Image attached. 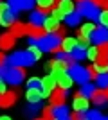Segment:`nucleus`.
<instances>
[{
    "instance_id": "obj_26",
    "label": "nucleus",
    "mask_w": 108,
    "mask_h": 120,
    "mask_svg": "<svg viewBox=\"0 0 108 120\" xmlns=\"http://www.w3.org/2000/svg\"><path fill=\"white\" fill-rule=\"evenodd\" d=\"M94 30H96V25L94 23H85L79 27V36H85V38H90L94 34Z\"/></svg>"
},
{
    "instance_id": "obj_48",
    "label": "nucleus",
    "mask_w": 108,
    "mask_h": 120,
    "mask_svg": "<svg viewBox=\"0 0 108 120\" xmlns=\"http://www.w3.org/2000/svg\"><path fill=\"white\" fill-rule=\"evenodd\" d=\"M104 95H106V99H108V88H106V90H104Z\"/></svg>"
},
{
    "instance_id": "obj_46",
    "label": "nucleus",
    "mask_w": 108,
    "mask_h": 120,
    "mask_svg": "<svg viewBox=\"0 0 108 120\" xmlns=\"http://www.w3.org/2000/svg\"><path fill=\"white\" fill-rule=\"evenodd\" d=\"M5 91H7V90H5V81L0 79V95H2V93H5Z\"/></svg>"
},
{
    "instance_id": "obj_10",
    "label": "nucleus",
    "mask_w": 108,
    "mask_h": 120,
    "mask_svg": "<svg viewBox=\"0 0 108 120\" xmlns=\"http://www.w3.org/2000/svg\"><path fill=\"white\" fill-rule=\"evenodd\" d=\"M88 106H90V99L83 97L81 93L77 91L76 95H74V99H72V108H74V111H76V113H79V111H88Z\"/></svg>"
},
{
    "instance_id": "obj_54",
    "label": "nucleus",
    "mask_w": 108,
    "mask_h": 120,
    "mask_svg": "<svg viewBox=\"0 0 108 120\" xmlns=\"http://www.w3.org/2000/svg\"><path fill=\"white\" fill-rule=\"evenodd\" d=\"M106 120H108V116H106Z\"/></svg>"
},
{
    "instance_id": "obj_6",
    "label": "nucleus",
    "mask_w": 108,
    "mask_h": 120,
    "mask_svg": "<svg viewBox=\"0 0 108 120\" xmlns=\"http://www.w3.org/2000/svg\"><path fill=\"white\" fill-rule=\"evenodd\" d=\"M18 13L9 7V4H4V2H0V25H4V27H11V25L15 23V18Z\"/></svg>"
},
{
    "instance_id": "obj_55",
    "label": "nucleus",
    "mask_w": 108,
    "mask_h": 120,
    "mask_svg": "<svg viewBox=\"0 0 108 120\" xmlns=\"http://www.w3.org/2000/svg\"><path fill=\"white\" fill-rule=\"evenodd\" d=\"M0 2H2V0H0Z\"/></svg>"
},
{
    "instance_id": "obj_23",
    "label": "nucleus",
    "mask_w": 108,
    "mask_h": 120,
    "mask_svg": "<svg viewBox=\"0 0 108 120\" xmlns=\"http://www.w3.org/2000/svg\"><path fill=\"white\" fill-rule=\"evenodd\" d=\"M43 29H45V32H58V29H60V22L56 20V18H52V16H49V18H45V22H43Z\"/></svg>"
},
{
    "instance_id": "obj_27",
    "label": "nucleus",
    "mask_w": 108,
    "mask_h": 120,
    "mask_svg": "<svg viewBox=\"0 0 108 120\" xmlns=\"http://www.w3.org/2000/svg\"><path fill=\"white\" fill-rule=\"evenodd\" d=\"M96 82H97L99 90H106L108 88V74H99L96 77Z\"/></svg>"
},
{
    "instance_id": "obj_38",
    "label": "nucleus",
    "mask_w": 108,
    "mask_h": 120,
    "mask_svg": "<svg viewBox=\"0 0 108 120\" xmlns=\"http://www.w3.org/2000/svg\"><path fill=\"white\" fill-rule=\"evenodd\" d=\"M94 68L97 74H108V65H101V63H94Z\"/></svg>"
},
{
    "instance_id": "obj_7",
    "label": "nucleus",
    "mask_w": 108,
    "mask_h": 120,
    "mask_svg": "<svg viewBox=\"0 0 108 120\" xmlns=\"http://www.w3.org/2000/svg\"><path fill=\"white\" fill-rule=\"evenodd\" d=\"M56 77H54V75H45V77H43V79H41V95H43V99H45V97H51V93L54 90H56Z\"/></svg>"
},
{
    "instance_id": "obj_43",
    "label": "nucleus",
    "mask_w": 108,
    "mask_h": 120,
    "mask_svg": "<svg viewBox=\"0 0 108 120\" xmlns=\"http://www.w3.org/2000/svg\"><path fill=\"white\" fill-rule=\"evenodd\" d=\"M43 118H49V120H51V106L43 109Z\"/></svg>"
},
{
    "instance_id": "obj_31",
    "label": "nucleus",
    "mask_w": 108,
    "mask_h": 120,
    "mask_svg": "<svg viewBox=\"0 0 108 120\" xmlns=\"http://www.w3.org/2000/svg\"><path fill=\"white\" fill-rule=\"evenodd\" d=\"M97 22H99V25H103V27H108V9H103L101 13H99Z\"/></svg>"
},
{
    "instance_id": "obj_8",
    "label": "nucleus",
    "mask_w": 108,
    "mask_h": 120,
    "mask_svg": "<svg viewBox=\"0 0 108 120\" xmlns=\"http://www.w3.org/2000/svg\"><path fill=\"white\" fill-rule=\"evenodd\" d=\"M90 41H92L96 47H97V45H103V43H108V27H103V25L96 27L94 34L90 36Z\"/></svg>"
},
{
    "instance_id": "obj_47",
    "label": "nucleus",
    "mask_w": 108,
    "mask_h": 120,
    "mask_svg": "<svg viewBox=\"0 0 108 120\" xmlns=\"http://www.w3.org/2000/svg\"><path fill=\"white\" fill-rule=\"evenodd\" d=\"M0 120H11V116H7V115H4V116H0Z\"/></svg>"
},
{
    "instance_id": "obj_29",
    "label": "nucleus",
    "mask_w": 108,
    "mask_h": 120,
    "mask_svg": "<svg viewBox=\"0 0 108 120\" xmlns=\"http://www.w3.org/2000/svg\"><path fill=\"white\" fill-rule=\"evenodd\" d=\"M65 20H67V25H70V27H76V25H79V20H81V16H79L76 11H74L72 15L65 16Z\"/></svg>"
},
{
    "instance_id": "obj_3",
    "label": "nucleus",
    "mask_w": 108,
    "mask_h": 120,
    "mask_svg": "<svg viewBox=\"0 0 108 120\" xmlns=\"http://www.w3.org/2000/svg\"><path fill=\"white\" fill-rule=\"evenodd\" d=\"M34 63V57H32L27 50H20V52H15L7 57V66H20V68H25V66H31Z\"/></svg>"
},
{
    "instance_id": "obj_5",
    "label": "nucleus",
    "mask_w": 108,
    "mask_h": 120,
    "mask_svg": "<svg viewBox=\"0 0 108 120\" xmlns=\"http://www.w3.org/2000/svg\"><path fill=\"white\" fill-rule=\"evenodd\" d=\"M68 75L72 77V81L74 82H79V84H87L88 81H90V75H88V70L87 68H83L81 65H77V63H74V65H70V68H68Z\"/></svg>"
},
{
    "instance_id": "obj_39",
    "label": "nucleus",
    "mask_w": 108,
    "mask_h": 120,
    "mask_svg": "<svg viewBox=\"0 0 108 120\" xmlns=\"http://www.w3.org/2000/svg\"><path fill=\"white\" fill-rule=\"evenodd\" d=\"M52 18H56V20L60 22V20H65V15H63L58 7H54V9H52Z\"/></svg>"
},
{
    "instance_id": "obj_51",
    "label": "nucleus",
    "mask_w": 108,
    "mask_h": 120,
    "mask_svg": "<svg viewBox=\"0 0 108 120\" xmlns=\"http://www.w3.org/2000/svg\"><path fill=\"white\" fill-rule=\"evenodd\" d=\"M76 2H77V4H79V2H85V0H76Z\"/></svg>"
},
{
    "instance_id": "obj_52",
    "label": "nucleus",
    "mask_w": 108,
    "mask_h": 120,
    "mask_svg": "<svg viewBox=\"0 0 108 120\" xmlns=\"http://www.w3.org/2000/svg\"><path fill=\"white\" fill-rule=\"evenodd\" d=\"M104 5H106V9H108V0H106V4H104Z\"/></svg>"
},
{
    "instance_id": "obj_9",
    "label": "nucleus",
    "mask_w": 108,
    "mask_h": 120,
    "mask_svg": "<svg viewBox=\"0 0 108 120\" xmlns=\"http://www.w3.org/2000/svg\"><path fill=\"white\" fill-rule=\"evenodd\" d=\"M52 75L56 77V84H58V88H61V90H70L72 88V77L68 75V72H52Z\"/></svg>"
},
{
    "instance_id": "obj_41",
    "label": "nucleus",
    "mask_w": 108,
    "mask_h": 120,
    "mask_svg": "<svg viewBox=\"0 0 108 120\" xmlns=\"http://www.w3.org/2000/svg\"><path fill=\"white\" fill-rule=\"evenodd\" d=\"M97 50H99V54H104V56H108V43L97 45Z\"/></svg>"
},
{
    "instance_id": "obj_35",
    "label": "nucleus",
    "mask_w": 108,
    "mask_h": 120,
    "mask_svg": "<svg viewBox=\"0 0 108 120\" xmlns=\"http://www.w3.org/2000/svg\"><path fill=\"white\" fill-rule=\"evenodd\" d=\"M88 45H90V38H85V36H79V38H77V47H81V49L87 50Z\"/></svg>"
},
{
    "instance_id": "obj_21",
    "label": "nucleus",
    "mask_w": 108,
    "mask_h": 120,
    "mask_svg": "<svg viewBox=\"0 0 108 120\" xmlns=\"http://www.w3.org/2000/svg\"><path fill=\"white\" fill-rule=\"evenodd\" d=\"M58 9L61 11L65 16H68V15H72V13L76 11V5H74L72 0H61V2H58Z\"/></svg>"
},
{
    "instance_id": "obj_17",
    "label": "nucleus",
    "mask_w": 108,
    "mask_h": 120,
    "mask_svg": "<svg viewBox=\"0 0 108 120\" xmlns=\"http://www.w3.org/2000/svg\"><path fill=\"white\" fill-rule=\"evenodd\" d=\"M45 13L43 11H32L31 13V16H29V23L31 25H36V27H43V22H45Z\"/></svg>"
},
{
    "instance_id": "obj_37",
    "label": "nucleus",
    "mask_w": 108,
    "mask_h": 120,
    "mask_svg": "<svg viewBox=\"0 0 108 120\" xmlns=\"http://www.w3.org/2000/svg\"><path fill=\"white\" fill-rule=\"evenodd\" d=\"M27 88H41V79H38V77H32V79H29V82H27Z\"/></svg>"
},
{
    "instance_id": "obj_4",
    "label": "nucleus",
    "mask_w": 108,
    "mask_h": 120,
    "mask_svg": "<svg viewBox=\"0 0 108 120\" xmlns=\"http://www.w3.org/2000/svg\"><path fill=\"white\" fill-rule=\"evenodd\" d=\"M76 13L79 16H87L88 20H97L101 9L96 7L90 0H85V2H79V4H77V11H76Z\"/></svg>"
},
{
    "instance_id": "obj_2",
    "label": "nucleus",
    "mask_w": 108,
    "mask_h": 120,
    "mask_svg": "<svg viewBox=\"0 0 108 120\" xmlns=\"http://www.w3.org/2000/svg\"><path fill=\"white\" fill-rule=\"evenodd\" d=\"M34 45L40 47L41 52H54V54H56V52L61 50V38H60L56 32H52V34H51V32H47L41 40L36 41Z\"/></svg>"
},
{
    "instance_id": "obj_30",
    "label": "nucleus",
    "mask_w": 108,
    "mask_h": 120,
    "mask_svg": "<svg viewBox=\"0 0 108 120\" xmlns=\"http://www.w3.org/2000/svg\"><path fill=\"white\" fill-rule=\"evenodd\" d=\"M27 52L34 57V61H38V59L41 57V54H43V52H41V49H40L38 45H29V50H27Z\"/></svg>"
},
{
    "instance_id": "obj_18",
    "label": "nucleus",
    "mask_w": 108,
    "mask_h": 120,
    "mask_svg": "<svg viewBox=\"0 0 108 120\" xmlns=\"http://www.w3.org/2000/svg\"><path fill=\"white\" fill-rule=\"evenodd\" d=\"M43 95H41V90L40 88H27V100L29 104H40Z\"/></svg>"
},
{
    "instance_id": "obj_1",
    "label": "nucleus",
    "mask_w": 108,
    "mask_h": 120,
    "mask_svg": "<svg viewBox=\"0 0 108 120\" xmlns=\"http://www.w3.org/2000/svg\"><path fill=\"white\" fill-rule=\"evenodd\" d=\"M0 77H4L5 82H9L13 86H18L24 82V77H25V70L20 68V66H2L0 68Z\"/></svg>"
},
{
    "instance_id": "obj_40",
    "label": "nucleus",
    "mask_w": 108,
    "mask_h": 120,
    "mask_svg": "<svg viewBox=\"0 0 108 120\" xmlns=\"http://www.w3.org/2000/svg\"><path fill=\"white\" fill-rule=\"evenodd\" d=\"M94 63H101V65H108V56H104V54H99V56H97V59L94 61Z\"/></svg>"
},
{
    "instance_id": "obj_44",
    "label": "nucleus",
    "mask_w": 108,
    "mask_h": 120,
    "mask_svg": "<svg viewBox=\"0 0 108 120\" xmlns=\"http://www.w3.org/2000/svg\"><path fill=\"white\" fill-rule=\"evenodd\" d=\"M5 63H7V57L0 52V68H2V66H5Z\"/></svg>"
},
{
    "instance_id": "obj_28",
    "label": "nucleus",
    "mask_w": 108,
    "mask_h": 120,
    "mask_svg": "<svg viewBox=\"0 0 108 120\" xmlns=\"http://www.w3.org/2000/svg\"><path fill=\"white\" fill-rule=\"evenodd\" d=\"M94 90H96V86H94V84H90V82H87V84H83V86H81L79 93H81L83 97L90 99V97H92V93H94Z\"/></svg>"
},
{
    "instance_id": "obj_36",
    "label": "nucleus",
    "mask_w": 108,
    "mask_h": 120,
    "mask_svg": "<svg viewBox=\"0 0 108 120\" xmlns=\"http://www.w3.org/2000/svg\"><path fill=\"white\" fill-rule=\"evenodd\" d=\"M70 120H88V115H87V111H79V113H72Z\"/></svg>"
},
{
    "instance_id": "obj_12",
    "label": "nucleus",
    "mask_w": 108,
    "mask_h": 120,
    "mask_svg": "<svg viewBox=\"0 0 108 120\" xmlns=\"http://www.w3.org/2000/svg\"><path fill=\"white\" fill-rule=\"evenodd\" d=\"M7 4H9V7L15 11V13H20V11H29V9H32L34 0H9Z\"/></svg>"
},
{
    "instance_id": "obj_15",
    "label": "nucleus",
    "mask_w": 108,
    "mask_h": 120,
    "mask_svg": "<svg viewBox=\"0 0 108 120\" xmlns=\"http://www.w3.org/2000/svg\"><path fill=\"white\" fill-rule=\"evenodd\" d=\"M68 116V108L65 106H51V120H61Z\"/></svg>"
},
{
    "instance_id": "obj_49",
    "label": "nucleus",
    "mask_w": 108,
    "mask_h": 120,
    "mask_svg": "<svg viewBox=\"0 0 108 120\" xmlns=\"http://www.w3.org/2000/svg\"><path fill=\"white\" fill-rule=\"evenodd\" d=\"M61 120H70V115H68V116H65V118H61Z\"/></svg>"
},
{
    "instance_id": "obj_19",
    "label": "nucleus",
    "mask_w": 108,
    "mask_h": 120,
    "mask_svg": "<svg viewBox=\"0 0 108 120\" xmlns=\"http://www.w3.org/2000/svg\"><path fill=\"white\" fill-rule=\"evenodd\" d=\"M11 34L15 38H22V36H27V25L22 23V22H15L11 25Z\"/></svg>"
},
{
    "instance_id": "obj_11",
    "label": "nucleus",
    "mask_w": 108,
    "mask_h": 120,
    "mask_svg": "<svg viewBox=\"0 0 108 120\" xmlns=\"http://www.w3.org/2000/svg\"><path fill=\"white\" fill-rule=\"evenodd\" d=\"M27 34H29V45H34L38 40H41L47 34L43 27H36V25H27Z\"/></svg>"
},
{
    "instance_id": "obj_53",
    "label": "nucleus",
    "mask_w": 108,
    "mask_h": 120,
    "mask_svg": "<svg viewBox=\"0 0 108 120\" xmlns=\"http://www.w3.org/2000/svg\"><path fill=\"white\" fill-rule=\"evenodd\" d=\"M56 2H61V0H56Z\"/></svg>"
},
{
    "instance_id": "obj_45",
    "label": "nucleus",
    "mask_w": 108,
    "mask_h": 120,
    "mask_svg": "<svg viewBox=\"0 0 108 120\" xmlns=\"http://www.w3.org/2000/svg\"><path fill=\"white\" fill-rule=\"evenodd\" d=\"M90 2H92L96 7H99V5H104V4H106V0H90Z\"/></svg>"
},
{
    "instance_id": "obj_50",
    "label": "nucleus",
    "mask_w": 108,
    "mask_h": 120,
    "mask_svg": "<svg viewBox=\"0 0 108 120\" xmlns=\"http://www.w3.org/2000/svg\"><path fill=\"white\" fill-rule=\"evenodd\" d=\"M34 120H49V118H43V116H41V118H34Z\"/></svg>"
},
{
    "instance_id": "obj_13",
    "label": "nucleus",
    "mask_w": 108,
    "mask_h": 120,
    "mask_svg": "<svg viewBox=\"0 0 108 120\" xmlns=\"http://www.w3.org/2000/svg\"><path fill=\"white\" fill-rule=\"evenodd\" d=\"M18 99V91L16 90H9L0 95V108H11Z\"/></svg>"
},
{
    "instance_id": "obj_25",
    "label": "nucleus",
    "mask_w": 108,
    "mask_h": 120,
    "mask_svg": "<svg viewBox=\"0 0 108 120\" xmlns=\"http://www.w3.org/2000/svg\"><path fill=\"white\" fill-rule=\"evenodd\" d=\"M34 4L38 5V9L47 13V11H52L54 9V4H56V0H34Z\"/></svg>"
},
{
    "instance_id": "obj_34",
    "label": "nucleus",
    "mask_w": 108,
    "mask_h": 120,
    "mask_svg": "<svg viewBox=\"0 0 108 120\" xmlns=\"http://www.w3.org/2000/svg\"><path fill=\"white\" fill-rule=\"evenodd\" d=\"M40 109H41L40 104H29V106H27V111H25V113H27L29 116H36Z\"/></svg>"
},
{
    "instance_id": "obj_20",
    "label": "nucleus",
    "mask_w": 108,
    "mask_h": 120,
    "mask_svg": "<svg viewBox=\"0 0 108 120\" xmlns=\"http://www.w3.org/2000/svg\"><path fill=\"white\" fill-rule=\"evenodd\" d=\"M65 102V90L58 88L51 93V106H61Z\"/></svg>"
},
{
    "instance_id": "obj_42",
    "label": "nucleus",
    "mask_w": 108,
    "mask_h": 120,
    "mask_svg": "<svg viewBox=\"0 0 108 120\" xmlns=\"http://www.w3.org/2000/svg\"><path fill=\"white\" fill-rule=\"evenodd\" d=\"M87 70H88V75H90V79H96V77L99 75L97 72H96V68H94V65H92V66H88Z\"/></svg>"
},
{
    "instance_id": "obj_14",
    "label": "nucleus",
    "mask_w": 108,
    "mask_h": 120,
    "mask_svg": "<svg viewBox=\"0 0 108 120\" xmlns=\"http://www.w3.org/2000/svg\"><path fill=\"white\" fill-rule=\"evenodd\" d=\"M15 41H16V38L11 34V32H4V34H0V50L15 49Z\"/></svg>"
},
{
    "instance_id": "obj_24",
    "label": "nucleus",
    "mask_w": 108,
    "mask_h": 120,
    "mask_svg": "<svg viewBox=\"0 0 108 120\" xmlns=\"http://www.w3.org/2000/svg\"><path fill=\"white\" fill-rule=\"evenodd\" d=\"M87 57V50L81 49V47H76V49L72 50L70 54H68V59L72 61V63H76V61H81Z\"/></svg>"
},
{
    "instance_id": "obj_16",
    "label": "nucleus",
    "mask_w": 108,
    "mask_h": 120,
    "mask_svg": "<svg viewBox=\"0 0 108 120\" xmlns=\"http://www.w3.org/2000/svg\"><path fill=\"white\" fill-rule=\"evenodd\" d=\"M90 100L94 102V106H99V108H104V106H106V102H108L106 95H104V90H97V88L94 90Z\"/></svg>"
},
{
    "instance_id": "obj_22",
    "label": "nucleus",
    "mask_w": 108,
    "mask_h": 120,
    "mask_svg": "<svg viewBox=\"0 0 108 120\" xmlns=\"http://www.w3.org/2000/svg\"><path fill=\"white\" fill-rule=\"evenodd\" d=\"M76 47H77V40H76V38L67 36V38H63V40H61V50L65 52V54H70Z\"/></svg>"
},
{
    "instance_id": "obj_32",
    "label": "nucleus",
    "mask_w": 108,
    "mask_h": 120,
    "mask_svg": "<svg viewBox=\"0 0 108 120\" xmlns=\"http://www.w3.org/2000/svg\"><path fill=\"white\" fill-rule=\"evenodd\" d=\"M97 56H99L97 47H88V49H87V57L90 61H96V59H97Z\"/></svg>"
},
{
    "instance_id": "obj_33",
    "label": "nucleus",
    "mask_w": 108,
    "mask_h": 120,
    "mask_svg": "<svg viewBox=\"0 0 108 120\" xmlns=\"http://www.w3.org/2000/svg\"><path fill=\"white\" fill-rule=\"evenodd\" d=\"M88 115V120H106V116H103L101 113H99L97 109H92V111H87Z\"/></svg>"
}]
</instances>
